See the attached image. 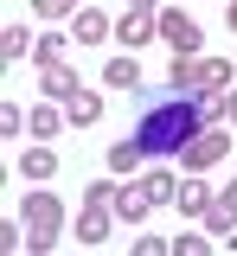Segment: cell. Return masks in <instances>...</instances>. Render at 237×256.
<instances>
[{"instance_id":"1","label":"cell","mask_w":237,"mask_h":256,"mask_svg":"<svg viewBox=\"0 0 237 256\" xmlns=\"http://www.w3.org/2000/svg\"><path fill=\"white\" fill-rule=\"evenodd\" d=\"M212 116H218V109H205L192 90L154 96V102L141 109V122H135V141H141V154H148V160H173L199 128H212Z\"/></svg>"},{"instance_id":"2","label":"cell","mask_w":237,"mask_h":256,"mask_svg":"<svg viewBox=\"0 0 237 256\" xmlns=\"http://www.w3.org/2000/svg\"><path fill=\"white\" fill-rule=\"evenodd\" d=\"M20 218H26V250H52V244L64 237V205H58L52 192H32V198L20 205Z\"/></svg>"},{"instance_id":"3","label":"cell","mask_w":237,"mask_h":256,"mask_svg":"<svg viewBox=\"0 0 237 256\" xmlns=\"http://www.w3.org/2000/svg\"><path fill=\"white\" fill-rule=\"evenodd\" d=\"M109 212H116V186H109V180H96V186L84 192V212H77V230H70V237L96 250L102 237H109Z\"/></svg>"},{"instance_id":"4","label":"cell","mask_w":237,"mask_h":256,"mask_svg":"<svg viewBox=\"0 0 237 256\" xmlns=\"http://www.w3.org/2000/svg\"><path fill=\"white\" fill-rule=\"evenodd\" d=\"M224 154H231V134H224V128H199V134L180 148V160H186L192 173H199V166H218Z\"/></svg>"},{"instance_id":"5","label":"cell","mask_w":237,"mask_h":256,"mask_svg":"<svg viewBox=\"0 0 237 256\" xmlns=\"http://www.w3.org/2000/svg\"><path fill=\"white\" fill-rule=\"evenodd\" d=\"M154 32H160V13H154V6H128V13L116 20V38H122L128 52H135V45H148Z\"/></svg>"},{"instance_id":"6","label":"cell","mask_w":237,"mask_h":256,"mask_svg":"<svg viewBox=\"0 0 237 256\" xmlns=\"http://www.w3.org/2000/svg\"><path fill=\"white\" fill-rule=\"evenodd\" d=\"M160 38H167L173 52H199V20L180 13V6H167V13H160Z\"/></svg>"},{"instance_id":"7","label":"cell","mask_w":237,"mask_h":256,"mask_svg":"<svg viewBox=\"0 0 237 256\" xmlns=\"http://www.w3.org/2000/svg\"><path fill=\"white\" fill-rule=\"evenodd\" d=\"M109 32H116V20H109L102 6H77V20H70V38H77V45H102Z\"/></svg>"},{"instance_id":"8","label":"cell","mask_w":237,"mask_h":256,"mask_svg":"<svg viewBox=\"0 0 237 256\" xmlns=\"http://www.w3.org/2000/svg\"><path fill=\"white\" fill-rule=\"evenodd\" d=\"M148 212H154V192H148V180H128V186H116V218L141 224Z\"/></svg>"},{"instance_id":"9","label":"cell","mask_w":237,"mask_h":256,"mask_svg":"<svg viewBox=\"0 0 237 256\" xmlns=\"http://www.w3.org/2000/svg\"><path fill=\"white\" fill-rule=\"evenodd\" d=\"M38 84H45V96H77L84 90V84H77V70H70V64H58V58H38Z\"/></svg>"},{"instance_id":"10","label":"cell","mask_w":237,"mask_h":256,"mask_svg":"<svg viewBox=\"0 0 237 256\" xmlns=\"http://www.w3.org/2000/svg\"><path fill=\"white\" fill-rule=\"evenodd\" d=\"M231 58H199V96H224L231 90Z\"/></svg>"},{"instance_id":"11","label":"cell","mask_w":237,"mask_h":256,"mask_svg":"<svg viewBox=\"0 0 237 256\" xmlns=\"http://www.w3.org/2000/svg\"><path fill=\"white\" fill-rule=\"evenodd\" d=\"M173 205H180L186 218H205V212H212V186H205V180H180V192H173Z\"/></svg>"},{"instance_id":"12","label":"cell","mask_w":237,"mask_h":256,"mask_svg":"<svg viewBox=\"0 0 237 256\" xmlns=\"http://www.w3.org/2000/svg\"><path fill=\"white\" fill-rule=\"evenodd\" d=\"M64 116H70V128H90V122H102V96L96 90H77L64 102Z\"/></svg>"},{"instance_id":"13","label":"cell","mask_w":237,"mask_h":256,"mask_svg":"<svg viewBox=\"0 0 237 256\" xmlns=\"http://www.w3.org/2000/svg\"><path fill=\"white\" fill-rule=\"evenodd\" d=\"M167 84H173V90H199V58H192V52H173Z\"/></svg>"},{"instance_id":"14","label":"cell","mask_w":237,"mask_h":256,"mask_svg":"<svg viewBox=\"0 0 237 256\" xmlns=\"http://www.w3.org/2000/svg\"><path fill=\"white\" fill-rule=\"evenodd\" d=\"M205 230L231 250V244H237V212H231V205H212V212H205Z\"/></svg>"},{"instance_id":"15","label":"cell","mask_w":237,"mask_h":256,"mask_svg":"<svg viewBox=\"0 0 237 256\" xmlns=\"http://www.w3.org/2000/svg\"><path fill=\"white\" fill-rule=\"evenodd\" d=\"M102 77H109V90H141V64L135 58H109Z\"/></svg>"},{"instance_id":"16","label":"cell","mask_w":237,"mask_h":256,"mask_svg":"<svg viewBox=\"0 0 237 256\" xmlns=\"http://www.w3.org/2000/svg\"><path fill=\"white\" fill-rule=\"evenodd\" d=\"M20 173H26V180H52V173H58V154H52V148H32V154L20 160Z\"/></svg>"},{"instance_id":"17","label":"cell","mask_w":237,"mask_h":256,"mask_svg":"<svg viewBox=\"0 0 237 256\" xmlns=\"http://www.w3.org/2000/svg\"><path fill=\"white\" fill-rule=\"evenodd\" d=\"M141 166V141H116L109 148V173H135Z\"/></svg>"},{"instance_id":"18","label":"cell","mask_w":237,"mask_h":256,"mask_svg":"<svg viewBox=\"0 0 237 256\" xmlns=\"http://www.w3.org/2000/svg\"><path fill=\"white\" fill-rule=\"evenodd\" d=\"M64 122H70V116H58V109H45V102H38V109H32V122H26V128H32L38 141H52V134H58Z\"/></svg>"},{"instance_id":"19","label":"cell","mask_w":237,"mask_h":256,"mask_svg":"<svg viewBox=\"0 0 237 256\" xmlns=\"http://www.w3.org/2000/svg\"><path fill=\"white\" fill-rule=\"evenodd\" d=\"M26 45H32V38H26V26H6V32H0V58H6V64L26 58Z\"/></svg>"},{"instance_id":"20","label":"cell","mask_w":237,"mask_h":256,"mask_svg":"<svg viewBox=\"0 0 237 256\" xmlns=\"http://www.w3.org/2000/svg\"><path fill=\"white\" fill-rule=\"evenodd\" d=\"M148 192H154V205H173L180 180H173V173H148Z\"/></svg>"},{"instance_id":"21","label":"cell","mask_w":237,"mask_h":256,"mask_svg":"<svg viewBox=\"0 0 237 256\" xmlns=\"http://www.w3.org/2000/svg\"><path fill=\"white\" fill-rule=\"evenodd\" d=\"M26 224V218H20ZM20 224H0V244H6V250H26V230H20Z\"/></svg>"},{"instance_id":"22","label":"cell","mask_w":237,"mask_h":256,"mask_svg":"<svg viewBox=\"0 0 237 256\" xmlns=\"http://www.w3.org/2000/svg\"><path fill=\"white\" fill-rule=\"evenodd\" d=\"M32 122V116H20V109H13V102H6V109H0V128H6V134H20V128Z\"/></svg>"},{"instance_id":"23","label":"cell","mask_w":237,"mask_h":256,"mask_svg":"<svg viewBox=\"0 0 237 256\" xmlns=\"http://www.w3.org/2000/svg\"><path fill=\"white\" fill-rule=\"evenodd\" d=\"M173 250H180V256H199V250H205V237H199V230H186V237H173Z\"/></svg>"},{"instance_id":"24","label":"cell","mask_w":237,"mask_h":256,"mask_svg":"<svg viewBox=\"0 0 237 256\" xmlns=\"http://www.w3.org/2000/svg\"><path fill=\"white\" fill-rule=\"evenodd\" d=\"M218 116H224V122H237V84L224 90V102H218Z\"/></svg>"},{"instance_id":"25","label":"cell","mask_w":237,"mask_h":256,"mask_svg":"<svg viewBox=\"0 0 237 256\" xmlns=\"http://www.w3.org/2000/svg\"><path fill=\"white\" fill-rule=\"evenodd\" d=\"M218 205H231V212H237V180H231V186H224V198H218Z\"/></svg>"},{"instance_id":"26","label":"cell","mask_w":237,"mask_h":256,"mask_svg":"<svg viewBox=\"0 0 237 256\" xmlns=\"http://www.w3.org/2000/svg\"><path fill=\"white\" fill-rule=\"evenodd\" d=\"M224 26H231V32H237V0H231V13H224Z\"/></svg>"},{"instance_id":"27","label":"cell","mask_w":237,"mask_h":256,"mask_svg":"<svg viewBox=\"0 0 237 256\" xmlns=\"http://www.w3.org/2000/svg\"><path fill=\"white\" fill-rule=\"evenodd\" d=\"M135 6H160V0H135Z\"/></svg>"},{"instance_id":"28","label":"cell","mask_w":237,"mask_h":256,"mask_svg":"<svg viewBox=\"0 0 237 256\" xmlns=\"http://www.w3.org/2000/svg\"><path fill=\"white\" fill-rule=\"evenodd\" d=\"M64 6H84V0H64Z\"/></svg>"}]
</instances>
